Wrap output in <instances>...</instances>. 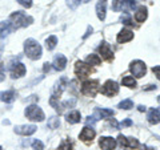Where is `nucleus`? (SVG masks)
I'll use <instances>...</instances> for the list:
<instances>
[{"mask_svg": "<svg viewBox=\"0 0 160 150\" xmlns=\"http://www.w3.org/2000/svg\"><path fill=\"white\" fill-rule=\"evenodd\" d=\"M24 52L31 60H38L42 57V47L35 39H27L24 43Z\"/></svg>", "mask_w": 160, "mask_h": 150, "instance_id": "nucleus-1", "label": "nucleus"}, {"mask_svg": "<svg viewBox=\"0 0 160 150\" xmlns=\"http://www.w3.org/2000/svg\"><path fill=\"white\" fill-rule=\"evenodd\" d=\"M9 21H11V24L13 26L15 29H18V28H23V27L29 26V24L33 21V19L31 16H27L23 11H16V12L11 13Z\"/></svg>", "mask_w": 160, "mask_h": 150, "instance_id": "nucleus-2", "label": "nucleus"}, {"mask_svg": "<svg viewBox=\"0 0 160 150\" xmlns=\"http://www.w3.org/2000/svg\"><path fill=\"white\" fill-rule=\"evenodd\" d=\"M26 117L31 121H43L44 120V112L42 110V108H39L38 105H29V106L26 108Z\"/></svg>", "mask_w": 160, "mask_h": 150, "instance_id": "nucleus-3", "label": "nucleus"}, {"mask_svg": "<svg viewBox=\"0 0 160 150\" xmlns=\"http://www.w3.org/2000/svg\"><path fill=\"white\" fill-rule=\"evenodd\" d=\"M99 91V81L98 80H87L82 85V93L84 96L95 97Z\"/></svg>", "mask_w": 160, "mask_h": 150, "instance_id": "nucleus-4", "label": "nucleus"}, {"mask_svg": "<svg viewBox=\"0 0 160 150\" xmlns=\"http://www.w3.org/2000/svg\"><path fill=\"white\" fill-rule=\"evenodd\" d=\"M129 71H131V73L135 77L140 78L146 74L147 67H146V64H144V61H142V60H135V61H132L131 64H129Z\"/></svg>", "mask_w": 160, "mask_h": 150, "instance_id": "nucleus-5", "label": "nucleus"}, {"mask_svg": "<svg viewBox=\"0 0 160 150\" xmlns=\"http://www.w3.org/2000/svg\"><path fill=\"white\" fill-rule=\"evenodd\" d=\"M92 72V68L91 65H88L87 63H83V61H76L75 64V74L79 77V78H86L87 76H89Z\"/></svg>", "mask_w": 160, "mask_h": 150, "instance_id": "nucleus-6", "label": "nucleus"}, {"mask_svg": "<svg viewBox=\"0 0 160 150\" xmlns=\"http://www.w3.org/2000/svg\"><path fill=\"white\" fill-rule=\"evenodd\" d=\"M118 92H119V84L113 81V80H107L102 88V93L107 97H112L115 94H118Z\"/></svg>", "mask_w": 160, "mask_h": 150, "instance_id": "nucleus-7", "label": "nucleus"}, {"mask_svg": "<svg viewBox=\"0 0 160 150\" xmlns=\"http://www.w3.org/2000/svg\"><path fill=\"white\" fill-rule=\"evenodd\" d=\"M118 142H119V145H120L122 148H124V149H131V150L138 149V148H139V145H140L136 138H133V137L127 138V137H124L123 134H119Z\"/></svg>", "mask_w": 160, "mask_h": 150, "instance_id": "nucleus-8", "label": "nucleus"}, {"mask_svg": "<svg viewBox=\"0 0 160 150\" xmlns=\"http://www.w3.org/2000/svg\"><path fill=\"white\" fill-rule=\"evenodd\" d=\"M9 72H11L12 78H19V77H23L24 74H26L27 69L22 63H12L11 65H9Z\"/></svg>", "mask_w": 160, "mask_h": 150, "instance_id": "nucleus-9", "label": "nucleus"}, {"mask_svg": "<svg viewBox=\"0 0 160 150\" xmlns=\"http://www.w3.org/2000/svg\"><path fill=\"white\" fill-rule=\"evenodd\" d=\"M38 130L35 125H20V126H15V133L20 134V136H31Z\"/></svg>", "mask_w": 160, "mask_h": 150, "instance_id": "nucleus-10", "label": "nucleus"}, {"mask_svg": "<svg viewBox=\"0 0 160 150\" xmlns=\"http://www.w3.org/2000/svg\"><path fill=\"white\" fill-rule=\"evenodd\" d=\"M99 53L102 54V57L104 60H107V61H111V60H113V52H112L111 47H109V44L106 43V41H103L102 45L99 47Z\"/></svg>", "mask_w": 160, "mask_h": 150, "instance_id": "nucleus-11", "label": "nucleus"}, {"mask_svg": "<svg viewBox=\"0 0 160 150\" xmlns=\"http://www.w3.org/2000/svg\"><path fill=\"white\" fill-rule=\"evenodd\" d=\"M116 139L112 137H102L99 139V145L102 150H113L116 148Z\"/></svg>", "mask_w": 160, "mask_h": 150, "instance_id": "nucleus-12", "label": "nucleus"}, {"mask_svg": "<svg viewBox=\"0 0 160 150\" xmlns=\"http://www.w3.org/2000/svg\"><path fill=\"white\" fill-rule=\"evenodd\" d=\"M132 39H133V32L131 31V29H127V28H123L122 31L118 33V36H116V40H118L119 44L131 41Z\"/></svg>", "mask_w": 160, "mask_h": 150, "instance_id": "nucleus-13", "label": "nucleus"}, {"mask_svg": "<svg viewBox=\"0 0 160 150\" xmlns=\"http://www.w3.org/2000/svg\"><path fill=\"white\" fill-rule=\"evenodd\" d=\"M95 136H96V133H95L93 129L86 126V128H84L83 130H82V133H80L79 138L82 139L83 142H92V139L95 138Z\"/></svg>", "mask_w": 160, "mask_h": 150, "instance_id": "nucleus-14", "label": "nucleus"}, {"mask_svg": "<svg viewBox=\"0 0 160 150\" xmlns=\"http://www.w3.org/2000/svg\"><path fill=\"white\" fill-rule=\"evenodd\" d=\"M147 120L149 124H159L160 122V108H152L147 113Z\"/></svg>", "mask_w": 160, "mask_h": 150, "instance_id": "nucleus-15", "label": "nucleus"}, {"mask_svg": "<svg viewBox=\"0 0 160 150\" xmlns=\"http://www.w3.org/2000/svg\"><path fill=\"white\" fill-rule=\"evenodd\" d=\"M106 11H107V0H99L96 4V15L99 20H102V21L106 20Z\"/></svg>", "mask_w": 160, "mask_h": 150, "instance_id": "nucleus-16", "label": "nucleus"}, {"mask_svg": "<svg viewBox=\"0 0 160 150\" xmlns=\"http://www.w3.org/2000/svg\"><path fill=\"white\" fill-rule=\"evenodd\" d=\"M93 114H95V118L96 120H100V118H108V117H112L113 114H115V112L112 110V109H104V108H102V109H99V108H96L95 109V112H93Z\"/></svg>", "mask_w": 160, "mask_h": 150, "instance_id": "nucleus-17", "label": "nucleus"}, {"mask_svg": "<svg viewBox=\"0 0 160 150\" xmlns=\"http://www.w3.org/2000/svg\"><path fill=\"white\" fill-rule=\"evenodd\" d=\"M52 65H53V69H56V71H63V69L66 68V65H67L66 56H63V54H58V56H55Z\"/></svg>", "mask_w": 160, "mask_h": 150, "instance_id": "nucleus-18", "label": "nucleus"}, {"mask_svg": "<svg viewBox=\"0 0 160 150\" xmlns=\"http://www.w3.org/2000/svg\"><path fill=\"white\" fill-rule=\"evenodd\" d=\"M15 98H16V92H15L13 89L0 93V100H2V101H4V102H7V104L13 102V101H15Z\"/></svg>", "mask_w": 160, "mask_h": 150, "instance_id": "nucleus-19", "label": "nucleus"}, {"mask_svg": "<svg viewBox=\"0 0 160 150\" xmlns=\"http://www.w3.org/2000/svg\"><path fill=\"white\" fill-rule=\"evenodd\" d=\"M13 31H15V28L11 24V21H2L0 23V35H2V36H7V35H9Z\"/></svg>", "mask_w": 160, "mask_h": 150, "instance_id": "nucleus-20", "label": "nucleus"}, {"mask_svg": "<svg viewBox=\"0 0 160 150\" xmlns=\"http://www.w3.org/2000/svg\"><path fill=\"white\" fill-rule=\"evenodd\" d=\"M148 16V12H147V8L146 7H139L136 13H135V20H136L138 23H143L144 20L147 19Z\"/></svg>", "mask_w": 160, "mask_h": 150, "instance_id": "nucleus-21", "label": "nucleus"}, {"mask_svg": "<svg viewBox=\"0 0 160 150\" xmlns=\"http://www.w3.org/2000/svg\"><path fill=\"white\" fill-rule=\"evenodd\" d=\"M80 120H82V116H80V112L78 110H72L67 114V121L69 124H78L80 122Z\"/></svg>", "mask_w": 160, "mask_h": 150, "instance_id": "nucleus-22", "label": "nucleus"}, {"mask_svg": "<svg viewBox=\"0 0 160 150\" xmlns=\"http://www.w3.org/2000/svg\"><path fill=\"white\" fill-rule=\"evenodd\" d=\"M86 61H87L88 65H100V63H102V59H100L98 54L91 53V54H88V56H87Z\"/></svg>", "mask_w": 160, "mask_h": 150, "instance_id": "nucleus-23", "label": "nucleus"}, {"mask_svg": "<svg viewBox=\"0 0 160 150\" xmlns=\"http://www.w3.org/2000/svg\"><path fill=\"white\" fill-rule=\"evenodd\" d=\"M56 44H58V37L56 36L47 37V40H46V48L48 49V51H52V49L56 47Z\"/></svg>", "mask_w": 160, "mask_h": 150, "instance_id": "nucleus-24", "label": "nucleus"}, {"mask_svg": "<svg viewBox=\"0 0 160 150\" xmlns=\"http://www.w3.org/2000/svg\"><path fill=\"white\" fill-rule=\"evenodd\" d=\"M123 85L124 87H128V88H136V80H135L133 77H131V76H127V77H124L123 78Z\"/></svg>", "mask_w": 160, "mask_h": 150, "instance_id": "nucleus-25", "label": "nucleus"}, {"mask_svg": "<svg viewBox=\"0 0 160 150\" xmlns=\"http://www.w3.org/2000/svg\"><path fill=\"white\" fill-rule=\"evenodd\" d=\"M119 108L120 109H126V110H129V109H132L133 108V101L132 100H123L122 102H119Z\"/></svg>", "mask_w": 160, "mask_h": 150, "instance_id": "nucleus-26", "label": "nucleus"}, {"mask_svg": "<svg viewBox=\"0 0 160 150\" xmlns=\"http://www.w3.org/2000/svg\"><path fill=\"white\" fill-rule=\"evenodd\" d=\"M59 125H60L59 118H56V117H51V118L48 120V128H49V129H58V128H59Z\"/></svg>", "mask_w": 160, "mask_h": 150, "instance_id": "nucleus-27", "label": "nucleus"}, {"mask_svg": "<svg viewBox=\"0 0 160 150\" xmlns=\"http://www.w3.org/2000/svg\"><path fill=\"white\" fill-rule=\"evenodd\" d=\"M31 145H32L33 150H44V143L40 141V139H33Z\"/></svg>", "mask_w": 160, "mask_h": 150, "instance_id": "nucleus-28", "label": "nucleus"}, {"mask_svg": "<svg viewBox=\"0 0 160 150\" xmlns=\"http://www.w3.org/2000/svg\"><path fill=\"white\" fill-rule=\"evenodd\" d=\"M120 21H122L123 24H126V26H133L132 20H131V16H129L128 13H124L122 17H120Z\"/></svg>", "mask_w": 160, "mask_h": 150, "instance_id": "nucleus-29", "label": "nucleus"}, {"mask_svg": "<svg viewBox=\"0 0 160 150\" xmlns=\"http://www.w3.org/2000/svg\"><path fill=\"white\" fill-rule=\"evenodd\" d=\"M58 150H72V143L69 141H63L62 143H60V146L58 148Z\"/></svg>", "mask_w": 160, "mask_h": 150, "instance_id": "nucleus-30", "label": "nucleus"}, {"mask_svg": "<svg viewBox=\"0 0 160 150\" xmlns=\"http://www.w3.org/2000/svg\"><path fill=\"white\" fill-rule=\"evenodd\" d=\"M18 3L26 8H31V6H32V0H18Z\"/></svg>", "mask_w": 160, "mask_h": 150, "instance_id": "nucleus-31", "label": "nucleus"}, {"mask_svg": "<svg viewBox=\"0 0 160 150\" xmlns=\"http://www.w3.org/2000/svg\"><path fill=\"white\" fill-rule=\"evenodd\" d=\"M96 121H98V120L92 116V117H87V120H86V124H87V125H91V126H93V125L96 124Z\"/></svg>", "mask_w": 160, "mask_h": 150, "instance_id": "nucleus-32", "label": "nucleus"}, {"mask_svg": "<svg viewBox=\"0 0 160 150\" xmlns=\"http://www.w3.org/2000/svg\"><path fill=\"white\" fill-rule=\"evenodd\" d=\"M67 2H68V6L71 7L72 9H75V8H76V7H78V4L80 3L79 0H67Z\"/></svg>", "mask_w": 160, "mask_h": 150, "instance_id": "nucleus-33", "label": "nucleus"}, {"mask_svg": "<svg viewBox=\"0 0 160 150\" xmlns=\"http://www.w3.org/2000/svg\"><path fill=\"white\" fill-rule=\"evenodd\" d=\"M4 80V65L2 63V60H0V82H2Z\"/></svg>", "mask_w": 160, "mask_h": 150, "instance_id": "nucleus-34", "label": "nucleus"}, {"mask_svg": "<svg viewBox=\"0 0 160 150\" xmlns=\"http://www.w3.org/2000/svg\"><path fill=\"white\" fill-rule=\"evenodd\" d=\"M152 72L155 73V76H156V77L160 80V65H158V67H153V68H152Z\"/></svg>", "mask_w": 160, "mask_h": 150, "instance_id": "nucleus-35", "label": "nucleus"}, {"mask_svg": "<svg viewBox=\"0 0 160 150\" xmlns=\"http://www.w3.org/2000/svg\"><path fill=\"white\" fill-rule=\"evenodd\" d=\"M120 125H122L123 128H124V126H131V125H132V121H131L129 118H127V120H124V121H123L122 124H120Z\"/></svg>", "mask_w": 160, "mask_h": 150, "instance_id": "nucleus-36", "label": "nucleus"}, {"mask_svg": "<svg viewBox=\"0 0 160 150\" xmlns=\"http://www.w3.org/2000/svg\"><path fill=\"white\" fill-rule=\"evenodd\" d=\"M109 124H111V126H113V129H118L119 128V124L116 122V120H115V118H112L111 121H109Z\"/></svg>", "mask_w": 160, "mask_h": 150, "instance_id": "nucleus-37", "label": "nucleus"}, {"mask_svg": "<svg viewBox=\"0 0 160 150\" xmlns=\"http://www.w3.org/2000/svg\"><path fill=\"white\" fill-rule=\"evenodd\" d=\"M49 69H51V64H48V63H46V64H44V67H43V71H44V73H47V72H49Z\"/></svg>", "mask_w": 160, "mask_h": 150, "instance_id": "nucleus-38", "label": "nucleus"}, {"mask_svg": "<svg viewBox=\"0 0 160 150\" xmlns=\"http://www.w3.org/2000/svg\"><path fill=\"white\" fill-rule=\"evenodd\" d=\"M89 33H92V27H88V29H87V33L84 35V39H86L87 36H89Z\"/></svg>", "mask_w": 160, "mask_h": 150, "instance_id": "nucleus-39", "label": "nucleus"}, {"mask_svg": "<svg viewBox=\"0 0 160 150\" xmlns=\"http://www.w3.org/2000/svg\"><path fill=\"white\" fill-rule=\"evenodd\" d=\"M139 110H140V112L146 110V106H143V105H140V106H139Z\"/></svg>", "mask_w": 160, "mask_h": 150, "instance_id": "nucleus-40", "label": "nucleus"}, {"mask_svg": "<svg viewBox=\"0 0 160 150\" xmlns=\"http://www.w3.org/2000/svg\"><path fill=\"white\" fill-rule=\"evenodd\" d=\"M144 150H155L153 148H147V146H144Z\"/></svg>", "mask_w": 160, "mask_h": 150, "instance_id": "nucleus-41", "label": "nucleus"}, {"mask_svg": "<svg viewBox=\"0 0 160 150\" xmlns=\"http://www.w3.org/2000/svg\"><path fill=\"white\" fill-rule=\"evenodd\" d=\"M158 102H159V104H160V96H159V97H158Z\"/></svg>", "mask_w": 160, "mask_h": 150, "instance_id": "nucleus-42", "label": "nucleus"}, {"mask_svg": "<svg viewBox=\"0 0 160 150\" xmlns=\"http://www.w3.org/2000/svg\"><path fill=\"white\" fill-rule=\"evenodd\" d=\"M0 150H3V149H2V146H0Z\"/></svg>", "mask_w": 160, "mask_h": 150, "instance_id": "nucleus-43", "label": "nucleus"}]
</instances>
